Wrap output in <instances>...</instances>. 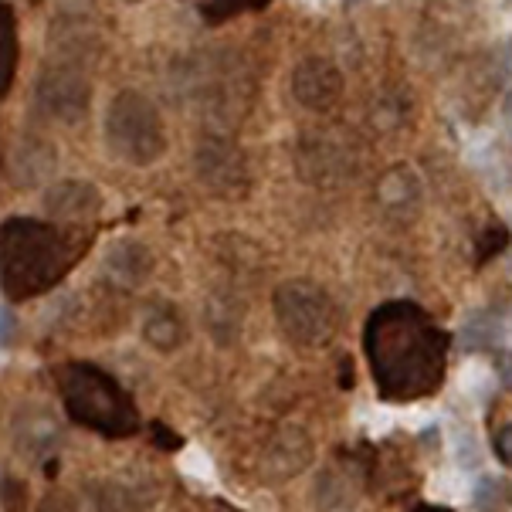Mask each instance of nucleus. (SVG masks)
Masks as SVG:
<instances>
[{
    "label": "nucleus",
    "mask_w": 512,
    "mask_h": 512,
    "mask_svg": "<svg viewBox=\"0 0 512 512\" xmlns=\"http://www.w3.org/2000/svg\"><path fill=\"white\" fill-rule=\"evenodd\" d=\"M448 350L451 336L418 302H384L363 326V353L387 404L438 394L448 373Z\"/></svg>",
    "instance_id": "obj_1"
},
{
    "label": "nucleus",
    "mask_w": 512,
    "mask_h": 512,
    "mask_svg": "<svg viewBox=\"0 0 512 512\" xmlns=\"http://www.w3.org/2000/svg\"><path fill=\"white\" fill-rule=\"evenodd\" d=\"M92 231L41 218H7L0 224V292L11 302L48 295L89 251Z\"/></svg>",
    "instance_id": "obj_2"
},
{
    "label": "nucleus",
    "mask_w": 512,
    "mask_h": 512,
    "mask_svg": "<svg viewBox=\"0 0 512 512\" xmlns=\"http://www.w3.org/2000/svg\"><path fill=\"white\" fill-rule=\"evenodd\" d=\"M58 397L65 414L102 438H129L140 431V411L129 390L95 363L72 360L58 367Z\"/></svg>",
    "instance_id": "obj_3"
},
{
    "label": "nucleus",
    "mask_w": 512,
    "mask_h": 512,
    "mask_svg": "<svg viewBox=\"0 0 512 512\" xmlns=\"http://www.w3.org/2000/svg\"><path fill=\"white\" fill-rule=\"evenodd\" d=\"M106 146L129 167H153L167 153V126L143 92L123 89L106 109Z\"/></svg>",
    "instance_id": "obj_4"
},
{
    "label": "nucleus",
    "mask_w": 512,
    "mask_h": 512,
    "mask_svg": "<svg viewBox=\"0 0 512 512\" xmlns=\"http://www.w3.org/2000/svg\"><path fill=\"white\" fill-rule=\"evenodd\" d=\"M275 323L295 346H326L340 329V312L323 285L309 279L282 282L272 295Z\"/></svg>",
    "instance_id": "obj_5"
},
{
    "label": "nucleus",
    "mask_w": 512,
    "mask_h": 512,
    "mask_svg": "<svg viewBox=\"0 0 512 512\" xmlns=\"http://www.w3.org/2000/svg\"><path fill=\"white\" fill-rule=\"evenodd\" d=\"M197 177L204 180V187L218 197H245L251 173H248V156L238 143L224 140V136H211L197 146L194 156Z\"/></svg>",
    "instance_id": "obj_6"
},
{
    "label": "nucleus",
    "mask_w": 512,
    "mask_h": 512,
    "mask_svg": "<svg viewBox=\"0 0 512 512\" xmlns=\"http://www.w3.org/2000/svg\"><path fill=\"white\" fill-rule=\"evenodd\" d=\"M92 85L75 65H55L38 78V106L62 123H78L89 116Z\"/></svg>",
    "instance_id": "obj_7"
},
{
    "label": "nucleus",
    "mask_w": 512,
    "mask_h": 512,
    "mask_svg": "<svg viewBox=\"0 0 512 512\" xmlns=\"http://www.w3.org/2000/svg\"><path fill=\"white\" fill-rule=\"evenodd\" d=\"M292 99L309 112H329L343 99V72L329 58H302L292 68Z\"/></svg>",
    "instance_id": "obj_8"
},
{
    "label": "nucleus",
    "mask_w": 512,
    "mask_h": 512,
    "mask_svg": "<svg viewBox=\"0 0 512 512\" xmlns=\"http://www.w3.org/2000/svg\"><path fill=\"white\" fill-rule=\"evenodd\" d=\"M45 207L55 224H68V228H85L95 231V218L102 211V197L99 190L85 180H62L48 190Z\"/></svg>",
    "instance_id": "obj_9"
},
{
    "label": "nucleus",
    "mask_w": 512,
    "mask_h": 512,
    "mask_svg": "<svg viewBox=\"0 0 512 512\" xmlns=\"http://www.w3.org/2000/svg\"><path fill=\"white\" fill-rule=\"evenodd\" d=\"M160 499V485L153 479H136V475H123V479H102L92 482L89 502L92 512H150Z\"/></svg>",
    "instance_id": "obj_10"
},
{
    "label": "nucleus",
    "mask_w": 512,
    "mask_h": 512,
    "mask_svg": "<svg viewBox=\"0 0 512 512\" xmlns=\"http://www.w3.org/2000/svg\"><path fill=\"white\" fill-rule=\"evenodd\" d=\"M14 441L21 455H28L31 462H41V458H48L51 451L58 448V441H62V424H58L55 414L45 411V407H28V411H21L14 421Z\"/></svg>",
    "instance_id": "obj_11"
},
{
    "label": "nucleus",
    "mask_w": 512,
    "mask_h": 512,
    "mask_svg": "<svg viewBox=\"0 0 512 512\" xmlns=\"http://www.w3.org/2000/svg\"><path fill=\"white\" fill-rule=\"evenodd\" d=\"M106 275L116 285H123V289H140L146 285V279L153 275V255L150 248L140 245V241L133 238H119L112 241L109 251H106Z\"/></svg>",
    "instance_id": "obj_12"
},
{
    "label": "nucleus",
    "mask_w": 512,
    "mask_h": 512,
    "mask_svg": "<svg viewBox=\"0 0 512 512\" xmlns=\"http://www.w3.org/2000/svg\"><path fill=\"white\" fill-rule=\"evenodd\" d=\"M312 462V441L299 428H285L265 451V479H292Z\"/></svg>",
    "instance_id": "obj_13"
},
{
    "label": "nucleus",
    "mask_w": 512,
    "mask_h": 512,
    "mask_svg": "<svg viewBox=\"0 0 512 512\" xmlns=\"http://www.w3.org/2000/svg\"><path fill=\"white\" fill-rule=\"evenodd\" d=\"M143 340L153 346L156 353H173L187 340L184 316L170 306V302H156L143 316Z\"/></svg>",
    "instance_id": "obj_14"
},
{
    "label": "nucleus",
    "mask_w": 512,
    "mask_h": 512,
    "mask_svg": "<svg viewBox=\"0 0 512 512\" xmlns=\"http://www.w3.org/2000/svg\"><path fill=\"white\" fill-rule=\"evenodd\" d=\"M17 62H21V38H17V14L11 0H0V99L14 89Z\"/></svg>",
    "instance_id": "obj_15"
},
{
    "label": "nucleus",
    "mask_w": 512,
    "mask_h": 512,
    "mask_svg": "<svg viewBox=\"0 0 512 512\" xmlns=\"http://www.w3.org/2000/svg\"><path fill=\"white\" fill-rule=\"evenodd\" d=\"M418 194H421V184L407 167L387 170L384 180L377 184V201L384 204L390 214H401L404 207H411L414 201H418Z\"/></svg>",
    "instance_id": "obj_16"
},
{
    "label": "nucleus",
    "mask_w": 512,
    "mask_h": 512,
    "mask_svg": "<svg viewBox=\"0 0 512 512\" xmlns=\"http://www.w3.org/2000/svg\"><path fill=\"white\" fill-rule=\"evenodd\" d=\"M51 163H55V150L45 143H28V153L17 146L14 150V177L17 184H38V180H45L51 173Z\"/></svg>",
    "instance_id": "obj_17"
},
{
    "label": "nucleus",
    "mask_w": 512,
    "mask_h": 512,
    "mask_svg": "<svg viewBox=\"0 0 512 512\" xmlns=\"http://www.w3.org/2000/svg\"><path fill=\"white\" fill-rule=\"evenodd\" d=\"M475 512H509L512 509V482L502 475H482L472 489Z\"/></svg>",
    "instance_id": "obj_18"
},
{
    "label": "nucleus",
    "mask_w": 512,
    "mask_h": 512,
    "mask_svg": "<svg viewBox=\"0 0 512 512\" xmlns=\"http://www.w3.org/2000/svg\"><path fill=\"white\" fill-rule=\"evenodd\" d=\"M272 4L275 0H197V14L204 24H224L241 14H258Z\"/></svg>",
    "instance_id": "obj_19"
},
{
    "label": "nucleus",
    "mask_w": 512,
    "mask_h": 512,
    "mask_svg": "<svg viewBox=\"0 0 512 512\" xmlns=\"http://www.w3.org/2000/svg\"><path fill=\"white\" fill-rule=\"evenodd\" d=\"M502 336V323L492 312H475L472 319L465 323V333H462V346L465 353H479V350H489L496 346Z\"/></svg>",
    "instance_id": "obj_20"
},
{
    "label": "nucleus",
    "mask_w": 512,
    "mask_h": 512,
    "mask_svg": "<svg viewBox=\"0 0 512 512\" xmlns=\"http://www.w3.org/2000/svg\"><path fill=\"white\" fill-rule=\"evenodd\" d=\"M512 245V231L506 221L499 218H489V224L479 231V238H475V265H485L492 262V258H499L502 251Z\"/></svg>",
    "instance_id": "obj_21"
},
{
    "label": "nucleus",
    "mask_w": 512,
    "mask_h": 512,
    "mask_svg": "<svg viewBox=\"0 0 512 512\" xmlns=\"http://www.w3.org/2000/svg\"><path fill=\"white\" fill-rule=\"evenodd\" d=\"M492 451H496V458L502 465L512 468V421L499 424V428L492 431Z\"/></svg>",
    "instance_id": "obj_22"
},
{
    "label": "nucleus",
    "mask_w": 512,
    "mask_h": 512,
    "mask_svg": "<svg viewBox=\"0 0 512 512\" xmlns=\"http://www.w3.org/2000/svg\"><path fill=\"white\" fill-rule=\"evenodd\" d=\"M38 512H82V509H78L75 496H68V492H48V496L41 499Z\"/></svg>",
    "instance_id": "obj_23"
},
{
    "label": "nucleus",
    "mask_w": 512,
    "mask_h": 512,
    "mask_svg": "<svg viewBox=\"0 0 512 512\" xmlns=\"http://www.w3.org/2000/svg\"><path fill=\"white\" fill-rule=\"evenodd\" d=\"M492 363H496L499 384L512 394V350H496V357H492Z\"/></svg>",
    "instance_id": "obj_24"
},
{
    "label": "nucleus",
    "mask_w": 512,
    "mask_h": 512,
    "mask_svg": "<svg viewBox=\"0 0 512 512\" xmlns=\"http://www.w3.org/2000/svg\"><path fill=\"white\" fill-rule=\"evenodd\" d=\"M14 336H17V316L11 309H0V346H14Z\"/></svg>",
    "instance_id": "obj_25"
},
{
    "label": "nucleus",
    "mask_w": 512,
    "mask_h": 512,
    "mask_svg": "<svg viewBox=\"0 0 512 512\" xmlns=\"http://www.w3.org/2000/svg\"><path fill=\"white\" fill-rule=\"evenodd\" d=\"M0 492H4V499H7V512H24V502H21V482H7L4 485V489H0Z\"/></svg>",
    "instance_id": "obj_26"
},
{
    "label": "nucleus",
    "mask_w": 512,
    "mask_h": 512,
    "mask_svg": "<svg viewBox=\"0 0 512 512\" xmlns=\"http://www.w3.org/2000/svg\"><path fill=\"white\" fill-rule=\"evenodd\" d=\"M153 431H156L153 438H156V445H160V448H180V438H173L170 428H160V424H156Z\"/></svg>",
    "instance_id": "obj_27"
},
{
    "label": "nucleus",
    "mask_w": 512,
    "mask_h": 512,
    "mask_svg": "<svg viewBox=\"0 0 512 512\" xmlns=\"http://www.w3.org/2000/svg\"><path fill=\"white\" fill-rule=\"evenodd\" d=\"M502 123H506V133L512 140V89L506 92V102H502Z\"/></svg>",
    "instance_id": "obj_28"
},
{
    "label": "nucleus",
    "mask_w": 512,
    "mask_h": 512,
    "mask_svg": "<svg viewBox=\"0 0 512 512\" xmlns=\"http://www.w3.org/2000/svg\"><path fill=\"white\" fill-rule=\"evenodd\" d=\"M411 512H451L448 506H414Z\"/></svg>",
    "instance_id": "obj_29"
}]
</instances>
